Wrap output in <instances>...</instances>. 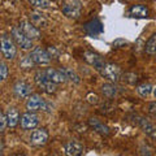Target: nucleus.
I'll return each instance as SVG.
<instances>
[{
    "label": "nucleus",
    "instance_id": "f257e3e1",
    "mask_svg": "<svg viewBox=\"0 0 156 156\" xmlns=\"http://www.w3.org/2000/svg\"><path fill=\"white\" fill-rule=\"evenodd\" d=\"M26 109L29 112H37V111H43L51 113L53 111V104L47 101L46 99H43L41 95L33 94L30 98H27L26 101Z\"/></svg>",
    "mask_w": 156,
    "mask_h": 156
},
{
    "label": "nucleus",
    "instance_id": "f03ea898",
    "mask_svg": "<svg viewBox=\"0 0 156 156\" xmlns=\"http://www.w3.org/2000/svg\"><path fill=\"white\" fill-rule=\"evenodd\" d=\"M34 81H35V83L39 89L47 92V94H55L57 91V85L53 83L50 78L47 77L44 70H38L35 73V76H34Z\"/></svg>",
    "mask_w": 156,
    "mask_h": 156
},
{
    "label": "nucleus",
    "instance_id": "7ed1b4c3",
    "mask_svg": "<svg viewBox=\"0 0 156 156\" xmlns=\"http://www.w3.org/2000/svg\"><path fill=\"white\" fill-rule=\"evenodd\" d=\"M11 34H12L13 41L16 42L17 47H20L21 50L27 51V50H31V48H33V41L21 30V29H20V26L12 27Z\"/></svg>",
    "mask_w": 156,
    "mask_h": 156
},
{
    "label": "nucleus",
    "instance_id": "20e7f679",
    "mask_svg": "<svg viewBox=\"0 0 156 156\" xmlns=\"http://www.w3.org/2000/svg\"><path fill=\"white\" fill-rule=\"evenodd\" d=\"M2 53L5 60H13L17 55V44L12 37L4 34L2 37Z\"/></svg>",
    "mask_w": 156,
    "mask_h": 156
},
{
    "label": "nucleus",
    "instance_id": "39448f33",
    "mask_svg": "<svg viewBox=\"0 0 156 156\" xmlns=\"http://www.w3.org/2000/svg\"><path fill=\"white\" fill-rule=\"evenodd\" d=\"M100 74L104 78H107L109 82H117L120 81L121 76H122V72H121V68L116 64H112V62H105L104 68L100 70Z\"/></svg>",
    "mask_w": 156,
    "mask_h": 156
},
{
    "label": "nucleus",
    "instance_id": "423d86ee",
    "mask_svg": "<svg viewBox=\"0 0 156 156\" xmlns=\"http://www.w3.org/2000/svg\"><path fill=\"white\" fill-rule=\"evenodd\" d=\"M29 56H30L31 61L34 62V65H47V64H50L51 60H52L48 51L44 50V48H42V47L34 48Z\"/></svg>",
    "mask_w": 156,
    "mask_h": 156
},
{
    "label": "nucleus",
    "instance_id": "0eeeda50",
    "mask_svg": "<svg viewBox=\"0 0 156 156\" xmlns=\"http://www.w3.org/2000/svg\"><path fill=\"white\" fill-rule=\"evenodd\" d=\"M62 12H64L65 16H68L69 18H78L82 13V3L80 0H69L64 4L62 7Z\"/></svg>",
    "mask_w": 156,
    "mask_h": 156
},
{
    "label": "nucleus",
    "instance_id": "6e6552de",
    "mask_svg": "<svg viewBox=\"0 0 156 156\" xmlns=\"http://www.w3.org/2000/svg\"><path fill=\"white\" fill-rule=\"evenodd\" d=\"M135 122L139 126L144 134H147L150 138L156 139V125L143 116H135Z\"/></svg>",
    "mask_w": 156,
    "mask_h": 156
},
{
    "label": "nucleus",
    "instance_id": "1a4fd4ad",
    "mask_svg": "<svg viewBox=\"0 0 156 156\" xmlns=\"http://www.w3.org/2000/svg\"><path fill=\"white\" fill-rule=\"evenodd\" d=\"M38 116L34 113V112H26V113L21 115V119H20V124H21V128L25 130H30V129H35L38 126Z\"/></svg>",
    "mask_w": 156,
    "mask_h": 156
},
{
    "label": "nucleus",
    "instance_id": "9d476101",
    "mask_svg": "<svg viewBox=\"0 0 156 156\" xmlns=\"http://www.w3.org/2000/svg\"><path fill=\"white\" fill-rule=\"evenodd\" d=\"M83 57H85V60L89 62L90 65H92L96 70H99V72L103 69L104 65H105V61L103 60V57H101L100 55H98V53H95V52L86 51L83 53Z\"/></svg>",
    "mask_w": 156,
    "mask_h": 156
},
{
    "label": "nucleus",
    "instance_id": "9b49d317",
    "mask_svg": "<svg viewBox=\"0 0 156 156\" xmlns=\"http://www.w3.org/2000/svg\"><path fill=\"white\" fill-rule=\"evenodd\" d=\"M20 29H21L31 41L41 38V31H39V29L37 26H34L30 21H21L20 22Z\"/></svg>",
    "mask_w": 156,
    "mask_h": 156
},
{
    "label": "nucleus",
    "instance_id": "f8f14e48",
    "mask_svg": "<svg viewBox=\"0 0 156 156\" xmlns=\"http://www.w3.org/2000/svg\"><path fill=\"white\" fill-rule=\"evenodd\" d=\"M48 131L46 129H35L30 135V142L35 146H44L48 140Z\"/></svg>",
    "mask_w": 156,
    "mask_h": 156
},
{
    "label": "nucleus",
    "instance_id": "ddd939ff",
    "mask_svg": "<svg viewBox=\"0 0 156 156\" xmlns=\"http://www.w3.org/2000/svg\"><path fill=\"white\" fill-rule=\"evenodd\" d=\"M13 91L18 98H30L31 94V86L23 81H18L13 86Z\"/></svg>",
    "mask_w": 156,
    "mask_h": 156
},
{
    "label": "nucleus",
    "instance_id": "4468645a",
    "mask_svg": "<svg viewBox=\"0 0 156 156\" xmlns=\"http://www.w3.org/2000/svg\"><path fill=\"white\" fill-rule=\"evenodd\" d=\"M64 151L66 156H81L83 152V146L76 140H69L64 146Z\"/></svg>",
    "mask_w": 156,
    "mask_h": 156
},
{
    "label": "nucleus",
    "instance_id": "2eb2a0df",
    "mask_svg": "<svg viewBox=\"0 0 156 156\" xmlns=\"http://www.w3.org/2000/svg\"><path fill=\"white\" fill-rule=\"evenodd\" d=\"M89 125L96 131V133H99L100 135H105L107 136V135H109V133H111L108 126H107L104 122H101L99 119H96V117H91V119L89 120Z\"/></svg>",
    "mask_w": 156,
    "mask_h": 156
},
{
    "label": "nucleus",
    "instance_id": "dca6fc26",
    "mask_svg": "<svg viewBox=\"0 0 156 156\" xmlns=\"http://www.w3.org/2000/svg\"><path fill=\"white\" fill-rule=\"evenodd\" d=\"M44 73L47 74V77L50 78V80L53 82V83H64V82H66V78L65 76L62 74V72L60 69H53V68H47V69H44Z\"/></svg>",
    "mask_w": 156,
    "mask_h": 156
},
{
    "label": "nucleus",
    "instance_id": "f3484780",
    "mask_svg": "<svg viewBox=\"0 0 156 156\" xmlns=\"http://www.w3.org/2000/svg\"><path fill=\"white\" fill-rule=\"evenodd\" d=\"M130 16L131 17H135V18H146L148 17V8L143 5V4H135L130 8Z\"/></svg>",
    "mask_w": 156,
    "mask_h": 156
},
{
    "label": "nucleus",
    "instance_id": "a211bd4d",
    "mask_svg": "<svg viewBox=\"0 0 156 156\" xmlns=\"http://www.w3.org/2000/svg\"><path fill=\"white\" fill-rule=\"evenodd\" d=\"M5 116H7V120H8V126L9 128H14V126H17V124L20 122V113L17 108H14V107H9L5 112Z\"/></svg>",
    "mask_w": 156,
    "mask_h": 156
},
{
    "label": "nucleus",
    "instance_id": "6ab92c4d",
    "mask_svg": "<svg viewBox=\"0 0 156 156\" xmlns=\"http://www.w3.org/2000/svg\"><path fill=\"white\" fill-rule=\"evenodd\" d=\"M101 92L105 98L112 99V98H116L119 94V87H117L113 82H108V83H104L101 86Z\"/></svg>",
    "mask_w": 156,
    "mask_h": 156
},
{
    "label": "nucleus",
    "instance_id": "aec40b11",
    "mask_svg": "<svg viewBox=\"0 0 156 156\" xmlns=\"http://www.w3.org/2000/svg\"><path fill=\"white\" fill-rule=\"evenodd\" d=\"M30 22L34 26H37L38 29H42V27L47 26V20L44 18V16L41 14V13H37V12L30 13Z\"/></svg>",
    "mask_w": 156,
    "mask_h": 156
},
{
    "label": "nucleus",
    "instance_id": "412c9836",
    "mask_svg": "<svg viewBox=\"0 0 156 156\" xmlns=\"http://www.w3.org/2000/svg\"><path fill=\"white\" fill-rule=\"evenodd\" d=\"M60 70L62 72V74L65 76L66 81H70L73 83H80L81 82V77L73 69H70V68H60Z\"/></svg>",
    "mask_w": 156,
    "mask_h": 156
},
{
    "label": "nucleus",
    "instance_id": "4be33fe9",
    "mask_svg": "<svg viewBox=\"0 0 156 156\" xmlns=\"http://www.w3.org/2000/svg\"><path fill=\"white\" fill-rule=\"evenodd\" d=\"M144 51L147 55H156V33L150 37L144 44Z\"/></svg>",
    "mask_w": 156,
    "mask_h": 156
},
{
    "label": "nucleus",
    "instance_id": "5701e85b",
    "mask_svg": "<svg viewBox=\"0 0 156 156\" xmlns=\"http://www.w3.org/2000/svg\"><path fill=\"white\" fill-rule=\"evenodd\" d=\"M151 91H152V86L150 83H146V82L136 87V92H138L142 98H147L151 94Z\"/></svg>",
    "mask_w": 156,
    "mask_h": 156
},
{
    "label": "nucleus",
    "instance_id": "b1692460",
    "mask_svg": "<svg viewBox=\"0 0 156 156\" xmlns=\"http://www.w3.org/2000/svg\"><path fill=\"white\" fill-rule=\"evenodd\" d=\"M29 3L37 8H50L51 7L50 0H29Z\"/></svg>",
    "mask_w": 156,
    "mask_h": 156
},
{
    "label": "nucleus",
    "instance_id": "393cba45",
    "mask_svg": "<svg viewBox=\"0 0 156 156\" xmlns=\"http://www.w3.org/2000/svg\"><path fill=\"white\" fill-rule=\"evenodd\" d=\"M122 77H124V81H125V82H128V83H131V85H134L135 82L138 81V78H136L135 73H125Z\"/></svg>",
    "mask_w": 156,
    "mask_h": 156
},
{
    "label": "nucleus",
    "instance_id": "a878e982",
    "mask_svg": "<svg viewBox=\"0 0 156 156\" xmlns=\"http://www.w3.org/2000/svg\"><path fill=\"white\" fill-rule=\"evenodd\" d=\"M8 76V66L4 61L0 62V81H5Z\"/></svg>",
    "mask_w": 156,
    "mask_h": 156
},
{
    "label": "nucleus",
    "instance_id": "bb28decb",
    "mask_svg": "<svg viewBox=\"0 0 156 156\" xmlns=\"http://www.w3.org/2000/svg\"><path fill=\"white\" fill-rule=\"evenodd\" d=\"M8 126V120H7V116L5 113H2L0 115V130H2V133H4Z\"/></svg>",
    "mask_w": 156,
    "mask_h": 156
},
{
    "label": "nucleus",
    "instance_id": "cd10ccee",
    "mask_svg": "<svg viewBox=\"0 0 156 156\" xmlns=\"http://www.w3.org/2000/svg\"><path fill=\"white\" fill-rule=\"evenodd\" d=\"M86 99H87V101H89L90 104H98V103H99V96H98L96 94H94V92L87 94Z\"/></svg>",
    "mask_w": 156,
    "mask_h": 156
},
{
    "label": "nucleus",
    "instance_id": "c85d7f7f",
    "mask_svg": "<svg viewBox=\"0 0 156 156\" xmlns=\"http://www.w3.org/2000/svg\"><path fill=\"white\" fill-rule=\"evenodd\" d=\"M20 65L22 68H31V66H34V62L31 61L30 56H26V57H23V60L21 62H20Z\"/></svg>",
    "mask_w": 156,
    "mask_h": 156
},
{
    "label": "nucleus",
    "instance_id": "c756f323",
    "mask_svg": "<svg viewBox=\"0 0 156 156\" xmlns=\"http://www.w3.org/2000/svg\"><path fill=\"white\" fill-rule=\"evenodd\" d=\"M126 46H129V42H126L125 39H117L113 42V47L115 48H124Z\"/></svg>",
    "mask_w": 156,
    "mask_h": 156
},
{
    "label": "nucleus",
    "instance_id": "7c9ffc66",
    "mask_svg": "<svg viewBox=\"0 0 156 156\" xmlns=\"http://www.w3.org/2000/svg\"><path fill=\"white\" fill-rule=\"evenodd\" d=\"M148 112L151 115L156 116V101H152V103L148 104Z\"/></svg>",
    "mask_w": 156,
    "mask_h": 156
},
{
    "label": "nucleus",
    "instance_id": "2f4dec72",
    "mask_svg": "<svg viewBox=\"0 0 156 156\" xmlns=\"http://www.w3.org/2000/svg\"><path fill=\"white\" fill-rule=\"evenodd\" d=\"M48 53H50V56H51V58L52 57H56L57 55H58V52L56 51V48H53V47H50V48H48Z\"/></svg>",
    "mask_w": 156,
    "mask_h": 156
},
{
    "label": "nucleus",
    "instance_id": "473e14b6",
    "mask_svg": "<svg viewBox=\"0 0 156 156\" xmlns=\"http://www.w3.org/2000/svg\"><path fill=\"white\" fill-rule=\"evenodd\" d=\"M154 94H155V96H156V90H155V92H154Z\"/></svg>",
    "mask_w": 156,
    "mask_h": 156
},
{
    "label": "nucleus",
    "instance_id": "72a5a7b5",
    "mask_svg": "<svg viewBox=\"0 0 156 156\" xmlns=\"http://www.w3.org/2000/svg\"><path fill=\"white\" fill-rule=\"evenodd\" d=\"M16 156H22V155H16Z\"/></svg>",
    "mask_w": 156,
    "mask_h": 156
}]
</instances>
